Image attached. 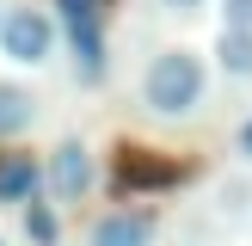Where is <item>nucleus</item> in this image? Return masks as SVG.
Wrapping results in <instances>:
<instances>
[{
	"instance_id": "5",
	"label": "nucleus",
	"mask_w": 252,
	"mask_h": 246,
	"mask_svg": "<svg viewBox=\"0 0 252 246\" xmlns=\"http://www.w3.org/2000/svg\"><path fill=\"white\" fill-rule=\"evenodd\" d=\"M185 166L179 160H160L154 148H117V184L123 191H160V184H179Z\"/></svg>"
},
{
	"instance_id": "11",
	"label": "nucleus",
	"mask_w": 252,
	"mask_h": 246,
	"mask_svg": "<svg viewBox=\"0 0 252 246\" xmlns=\"http://www.w3.org/2000/svg\"><path fill=\"white\" fill-rule=\"evenodd\" d=\"M221 12H228V25H246L252 31V0H221Z\"/></svg>"
},
{
	"instance_id": "6",
	"label": "nucleus",
	"mask_w": 252,
	"mask_h": 246,
	"mask_svg": "<svg viewBox=\"0 0 252 246\" xmlns=\"http://www.w3.org/2000/svg\"><path fill=\"white\" fill-rule=\"evenodd\" d=\"M86 246H154V221H148L142 209H117V215H105L93 228Z\"/></svg>"
},
{
	"instance_id": "14",
	"label": "nucleus",
	"mask_w": 252,
	"mask_h": 246,
	"mask_svg": "<svg viewBox=\"0 0 252 246\" xmlns=\"http://www.w3.org/2000/svg\"><path fill=\"white\" fill-rule=\"evenodd\" d=\"M0 19H6V12H0Z\"/></svg>"
},
{
	"instance_id": "2",
	"label": "nucleus",
	"mask_w": 252,
	"mask_h": 246,
	"mask_svg": "<svg viewBox=\"0 0 252 246\" xmlns=\"http://www.w3.org/2000/svg\"><path fill=\"white\" fill-rule=\"evenodd\" d=\"M62 25H68V43H74V74L86 86L105 80V0H56Z\"/></svg>"
},
{
	"instance_id": "9",
	"label": "nucleus",
	"mask_w": 252,
	"mask_h": 246,
	"mask_svg": "<svg viewBox=\"0 0 252 246\" xmlns=\"http://www.w3.org/2000/svg\"><path fill=\"white\" fill-rule=\"evenodd\" d=\"M216 62H221L228 80H252V31H246V25H228V31H221Z\"/></svg>"
},
{
	"instance_id": "15",
	"label": "nucleus",
	"mask_w": 252,
	"mask_h": 246,
	"mask_svg": "<svg viewBox=\"0 0 252 246\" xmlns=\"http://www.w3.org/2000/svg\"><path fill=\"white\" fill-rule=\"evenodd\" d=\"M0 246H6V240H0Z\"/></svg>"
},
{
	"instance_id": "8",
	"label": "nucleus",
	"mask_w": 252,
	"mask_h": 246,
	"mask_svg": "<svg viewBox=\"0 0 252 246\" xmlns=\"http://www.w3.org/2000/svg\"><path fill=\"white\" fill-rule=\"evenodd\" d=\"M37 184H43V172L31 154H0V203H25V197H37Z\"/></svg>"
},
{
	"instance_id": "10",
	"label": "nucleus",
	"mask_w": 252,
	"mask_h": 246,
	"mask_svg": "<svg viewBox=\"0 0 252 246\" xmlns=\"http://www.w3.org/2000/svg\"><path fill=\"white\" fill-rule=\"evenodd\" d=\"M25 234H31L37 246H56V215H49V203H31V197H25Z\"/></svg>"
},
{
	"instance_id": "1",
	"label": "nucleus",
	"mask_w": 252,
	"mask_h": 246,
	"mask_svg": "<svg viewBox=\"0 0 252 246\" xmlns=\"http://www.w3.org/2000/svg\"><path fill=\"white\" fill-rule=\"evenodd\" d=\"M142 98L154 117H191L203 105V62L191 49H160L148 62V80H142Z\"/></svg>"
},
{
	"instance_id": "3",
	"label": "nucleus",
	"mask_w": 252,
	"mask_h": 246,
	"mask_svg": "<svg viewBox=\"0 0 252 246\" xmlns=\"http://www.w3.org/2000/svg\"><path fill=\"white\" fill-rule=\"evenodd\" d=\"M0 49H6V62H19V68L49 62V49H56V25H49V12L12 6L6 19H0Z\"/></svg>"
},
{
	"instance_id": "7",
	"label": "nucleus",
	"mask_w": 252,
	"mask_h": 246,
	"mask_svg": "<svg viewBox=\"0 0 252 246\" xmlns=\"http://www.w3.org/2000/svg\"><path fill=\"white\" fill-rule=\"evenodd\" d=\"M31 123H37V98H31V86H19V80H0V142L25 135Z\"/></svg>"
},
{
	"instance_id": "13",
	"label": "nucleus",
	"mask_w": 252,
	"mask_h": 246,
	"mask_svg": "<svg viewBox=\"0 0 252 246\" xmlns=\"http://www.w3.org/2000/svg\"><path fill=\"white\" fill-rule=\"evenodd\" d=\"M166 6H197V0H166Z\"/></svg>"
},
{
	"instance_id": "4",
	"label": "nucleus",
	"mask_w": 252,
	"mask_h": 246,
	"mask_svg": "<svg viewBox=\"0 0 252 246\" xmlns=\"http://www.w3.org/2000/svg\"><path fill=\"white\" fill-rule=\"evenodd\" d=\"M49 191H56V203H80L86 191H93V154H86V142H62L56 154H49Z\"/></svg>"
},
{
	"instance_id": "12",
	"label": "nucleus",
	"mask_w": 252,
	"mask_h": 246,
	"mask_svg": "<svg viewBox=\"0 0 252 246\" xmlns=\"http://www.w3.org/2000/svg\"><path fill=\"white\" fill-rule=\"evenodd\" d=\"M240 154H246V160H252V123H246V135H240Z\"/></svg>"
}]
</instances>
